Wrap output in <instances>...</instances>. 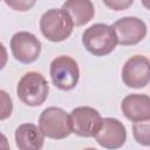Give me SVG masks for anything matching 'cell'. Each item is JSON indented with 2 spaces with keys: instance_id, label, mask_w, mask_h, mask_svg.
<instances>
[{
  "instance_id": "obj_11",
  "label": "cell",
  "mask_w": 150,
  "mask_h": 150,
  "mask_svg": "<svg viewBox=\"0 0 150 150\" xmlns=\"http://www.w3.org/2000/svg\"><path fill=\"white\" fill-rule=\"evenodd\" d=\"M121 110L131 122L150 120V97L145 94H130L122 100Z\"/></svg>"
},
{
  "instance_id": "obj_1",
  "label": "cell",
  "mask_w": 150,
  "mask_h": 150,
  "mask_svg": "<svg viewBox=\"0 0 150 150\" xmlns=\"http://www.w3.org/2000/svg\"><path fill=\"white\" fill-rule=\"evenodd\" d=\"M84 48L94 56H105L115 50L117 39L111 26L107 23H94L82 34Z\"/></svg>"
},
{
  "instance_id": "obj_12",
  "label": "cell",
  "mask_w": 150,
  "mask_h": 150,
  "mask_svg": "<svg viewBox=\"0 0 150 150\" xmlns=\"http://www.w3.org/2000/svg\"><path fill=\"white\" fill-rule=\"evenodd\" d=\"M14 138L20 150H40L45 143V136L39 127L33 123L20 124L15 129Z\"/></svg>"
},
{
  "instance_id": "obj_4",
  "label": "cell",
  "mask_w": 150,
  "mask_h": 150,
  "mask_svg": "<svg viewBox=\"0 0 150 150\" xmlns=\"http://www.w3.org/2000/svg\"><path fill=\"white\" fill-rule=\"evenodd\" d=\"M39 129L47 138L63 139L71 134L69 115L60 107H48L40 114Z\"/></svg>"
},
{
  "instance_id": "obj_6",
  "label": "cell",
  "mask_w": 150,
  "mask_h": 150,
  "mask_svg": "<svg viewBox=\"0 0 150 150\" xmlns=\"http://www.w3.org/2000/svg\"><path fill=\"white\" fill-rule=\"evenodd\" d=\"M71 132L80 137H94L97 132L102 117L101 114L88 105L76 107L69 114Z\"/></svg>"
},
{
  "instance_id": "obj_5",
  "label": "cell",
  "mask_w": 150,
  "mask_h": 150,
  "mask_svg": "<svg viewBox=\"0 0 150 150\" xmlns=\"http://www.w3.org/2000/svg\"><path fill=\"white\" fill-rule=\"evenodd\" d=\"M49 75L52 83L60 90L74 89L80 80V69L77 62L68 56L60 55L55 57L49 67Z\"/></svg>"
},
{
  "instance_id": "obj_2",
  "label": "cell",
  "mask_w": 150,
  "mask_h": 150,
  "mask_svg": "<svg viewBox=\"0 0 150 150\" xmlns=\"http://www.w3.org/2000/svg\"><path fill=\"white\" fill-rule=\"evenodd\" d=\"M49 86L45 76L38 71L26 73L18 82L16 95L19 100L29 107L41 105L48 97Z\"/></svg>"
},
{
  "instance_id": "obj_17",
  "label": "cell",
  "mask_w": 150,
  "mask_h": 150,
  "mask_svg": "<svg viewBox=\"0 0 150 150\" xmlns=\"http://www.w3.org/2000/svg\"><path fill=\"white\" fill-rule=\"evenodd\" d=\"M102 1L109 9H112L115 12L128 9L134 2V0H102Z\"/></svg>"
},
{
  "instance_id": "obj_19",
  "label": "cell",
  "mask_w": 150,
  "mask_h": 150,
  "mask_svg": "<svg viewBox=\"0 0 150 150\" xmlns=\"http://www.w3.org/2000/svg\"><path fill=\"white\" fill-rule=\"evenodd\" d=\"M9 148H11V145H9L7 137L2 132H0V149H9Z\"/></svg>"
},
{
  "instance_id": "obj_16",
  "label": "cell",
  "mask_w": 150,
  "mask_h": 150,
  "mask_svg": "<svg viewBox=\"0 0 150 150\" xmlns=\"http://www.w3.org/2000/svg\"><path fill=\"white\" fill-rule=\"evenodd\" d=\"M4 1L9 8L18 12H27L32 9L36 4V0H4Z\"/></svg>"
},
{
  "instance_id": "obj_9",
  "label": "cell",
  "mask_w": 150,
  "mask_h": 150,
  "mask_svg": "<svg viewBox=\"0 0 150 150\" xmlns=\"http://www.w3.org/2000/svg\"><path fill=\"white\" fill-rule=\"evenodd\" d=\"M123 83L134 89H141L149 84L150 62L144 55H134L128 59L122 68Z\"/></svg>"
},
{
  "instance_id": "obj_13",
  "label": "cell",
  "mask_w": 150,
  "mask_h": 150,
  "mask_svg": "<svg viewBox=\"0 0 150 150\" xmlns=\"http://www.w3.org/2000/svg\"><path fill=\"white\" fill-rule=\"evenodd\" d=\"M61 8L68 14L73 25L76 27L87 25L95 15L91 0H66Z\"/></svg>"
},
{
  "instance_id": "obj_8",
  "label": "cell",
  "mask_w": 150,
  "mask_h": 150,
  "mask_svg": "<svg viewBox=\"0 0 150 150\" xmlns=\"http://www.w3.org/2000/svg\"><path fill=\"white\" fill-rule=\"evenodd\" d=\"M115 32L117 43L121 46H134L139 43L148 33L146 25L136 16H124L115 21L111 26Z\"/></svg>"
},
{
  "instance_id": "obj_7",
  "label": "cell",
  "mask_w": 150,
  "mask_h": 150,
  "mask_svg": "<svg viewBox=\"0 0 150 150\" xmlns=\"http://www.w3.org/2000/svg\"><path fill=\"white\" fill-rule=\"evenodd\" d=\"M11 50L16 61L29 64L39 59L41 54V42L29 32H16L11 39Z\"/></svg>"
},
{
  "instance_id": "obj_10",
  "label": "cell",
  "mask_w": 150,
  "mask_h": 150,
  "mask_svg": "<svg viewBox=\"0 0 150 150\" xmlns=\"http://www.w3.org/2000/svg\"><path fill=\"white\" fill-rule=\"evenodd\" d=\"M94 137L96 142L105 149H118L127 141V130L120 120L104 117Z\"/></svg>"
},
{
  "instance_id": "obj_15",
  "label": "cell",
  "mask_w": 150,
  "mask_h": 150,
  "mask_svg": "<svg viewBox=\"0 0 150 150\" xmlns=\"http://www.w3.org/2000/svg\"><path fill=\"white\" fill-rule=\"evenodd\" d=\"M13 111V102L9 94L0 89V121L7 120Z\"/></svg>"
},
{
  "instance_id": "obj_3",
  "label": "cell",
  "mask_w": 150,
  "mask_h": 150,
  "mask_svg": "<svg viewBox=\"0 0 150 150\" xmlns=\"http://www.w3.org/2000/svg\"><path fill=\"white\" fill-rule=\"evenodd\" d=\"M73 22L62 8H50L40 18V30L52 42L67 40L73 32Z\"/></svg>"
},
{
  "instance_id": "obj_14",
  "label": "cell",
  "mask_w": 150,
  "mask_h": 150,
  "mask_svg": "<svg viewBox=\"0 0 150 150\" xmlns=\"http://www.w3.org/2000/svg\"><path fill=\"white\" fill-rule=\"evenodd\" d=\"M150 120L134 122L132 124V135L135 141L138 144L148 146L150 144Z\"/></svg>"
},
{
  "instance_id": "obj_18",
  "label": "cell",
  "mask_w": 150,
  "mask_h": 150,
  "mask_svg": "<svg viewBox=\"0 0 150 150\" xmlns=\"http://www.w3.org/2000/svg\"><path fill=\"white\" fill-rule=\"evenodd\" d=\"M7 61H8V54H7L6 47L0 42V70L5 68Z\"/></svg>"
}]
</instances>
